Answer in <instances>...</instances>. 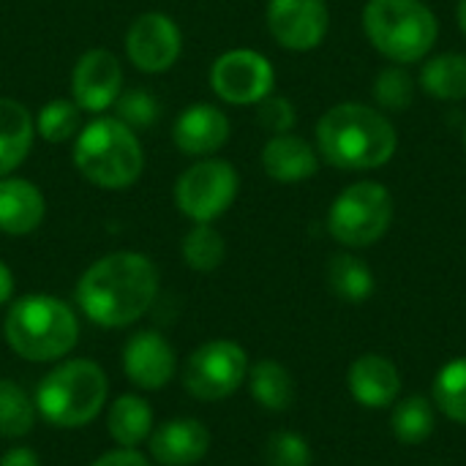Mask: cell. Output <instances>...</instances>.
<instances>
[{
	"instance_id": "cell-30",
	"label": "cell",
	"mask_w": 466,
	"mask_h": 466,
	"mask_svg": "<svg viewBox=\"0 0 466 466\" xmlns=\"http://www.w3.org/2000/svg\"><path fill=\"white\" fill-rule=\"evenodd\" d=\"M374 101L380 109L404 112L415 101V79L404 66H388L374 79Z\"/></svg>"
},
{
	"instance_id": "cell-7",
	"label": "cell",
	"mask_w": 466,
	"mask_h": 466,
	"mask_svg": "<svg viewBox=\"0 0 466 466\" xmlns=\"http://www.w3.org/2000/svg\"><path fill=\"white\" fill-rule=\"evenodd\" d=\"M393 221V197L377 180H360L344 188L328 213L330 235L347 248H366L385 238Z\"/></svg>"
},
{
	"instance_id": "cell-4",
	"label": "cell",
	"mask_w": 466,
	"mask_h": 466,
	"mask_svg": "<svg viewBox=\"0 0 466 466\" xmlns=\"http://www.w3.org/2000/svg\"><path fill=\"white\" fill-rule=\"evenodd\" d=\"M8 347L30 360L46 363L68 355L79 339V322L71 306L52 295H27L16 300L3 325Z\"/></svg>"
},
{
	"instance_id": "cell-27",
	"label": "cell",
	"mask_w": 466,
	"mask_h": 466,
	"mask_svg": "<svg viewBox=\"0 0 466 466\" xmlns=\"http://www.w3.org/2000/svg\"><path fill=\"white\" fill-rule=\"evenodd\" d=\"M227 257V243L213 224H194L183 238V259L197 273H213Z\"/></svg>"
},
{
	"instance_id": "cell-22",
	"label": "cell",
	"mask_w": 466,
	"mask_h": 466,
	"mask_svg": "<svg viewBox=\"0 0 466 466\" xmlns=\"http://www.w3.org/2000/svg\"><path fill=\"white\" fill-rule=\"evenodd\" d=\"M420 87L440 101H464L466 98V55L445 52L420 68Z\"/></svg>"
},
{
	"instance_id": "cell-8",
	"label": "cell",
	"mask_w": 466,
	"mask_h": 466,
	"mask_svg": "<svg viewBox=\"0 0 466 466\" xmlns=\"http://www.w3.org/2000/svg\"><path fill=\"white\" fill-rule=\"evenodd\" d=\"M240 177L224 158H202L188 167L175 183V202L194 224H213L238 197Z\"/></svg>"
},
{
	"instance_id": "cell-17",
	"label": "cell",
	"mask_w": 466,
	"mask_h": 466,
	"mask_svg": "<svg viewBox=\"0 0 466 466\" xmlns=\"http://www.w3.org/2000/svg\"><path fill=\"white\" fill-rule=\"evenodd\" d=\"M46 202L38 186L25 177H0V232L3 235H30L44 224Z\"/></svg>"
},
{
	"instance_id": "cell-15",
	"label": "cell",
	"mask_w": 466,
	"mask_h": 466,
	"mask_svg": "<svg viewBox=\"0 0 466 466\" xmlns=\"http://www.w3.org/2000/svg\"><path fill=\"white\" fill-rule=\"evenodd\" d=\"M123 371L137 388L161 390L175 377V350L161 333H137L123 347Z\"/></svg>"
},
{
	"instance_id": "cell-21",
	"label": "cell",
	"mask_w": 466,
	"mask_h": 466,
	"mask_svg": "<svg viewBox=\"0 0 466 466\" xmlns=\"http://www.w3.org/2000/svg\"><path fill=\"white\" fill-rule=\"evenodd\" d=\"M106 431L120 448H137L153 434V410L139 396H120L106 415Z\"/></svg>"
},
{
	"instance_id": "cell-37",
	"label": "cell",
	"mask_w": 466,
	"mask_h": 466,
	"mask_svg": "<svg viewBox=\"0 0 466 466\" xmlns=\"http://www.w3.org/2000/svg\"><path fill=\"white\" fill-rule=\"evenodd\" d=\"M456 16H459V27L466 35V0H459V8H456Z\"/></svg>"
},
{
	"instance_id": "cell-36",
	"label": "cell",
	"mask_w": 466,
	"mask_h": 466,
	"mask_svg": "<svg viewBox=\"0 0 466 466\" xmlns=\"http://www.w3.org/2000/svg\"><path fill=\"white\" fill-rule=\"evenodd\" d=\"M11 295H14V273H11V268L0 259V306L8 303Z\"/></svg>"
},
{
	"instance_id": "cell-16",
	"label": "cell",
	"mask_w": 466,
	"mask_h": 466,
	"mask_svg": "<svg viewBox=\"0 0 466 466\" xmlns=\"http://www.w3.org/2000/svg\"><path fill=\"white\" fill-rule=\"evenodd\" d=\"M210 451V431L194 418L167 420L150 434V456L161 466H194Z\"/></svg>"
},
{
	"instance_id": "cell-38",
	"label": "cell",
	"mask_w": 466,
	"mask_h": 466,
	"mask_svg": "<svg viewBox=\"0 0 466 466\" xmlns=\"http://www.w3.org/2000/svg\"><path fill=\"white\" fill-rule=\"evenodd\" d=\"M464 150H466V128H464Z\"/></svg>"
},
{
	"instance_id": "cell-10",
	"label": "cell",
	"mask_w": 466,
	"mask_h": 466,
	"mask_svg": "<svg viewBox=\"0 0 466 466\" xmlns=\"http://www.w3.org/2000/svg\"><path fill=\"white\" fill-rule=\"evenodd\" d=\"M273 85L276 71L270 60L254 49H229L210 68V87L227 104H259L273 93Z\"/></svg>"
},
{
	"instance_id": "cell-13",
	"label": "cell",
	"mask_w": 466,
	"mask_h": 466,
	"mask_svg": "<svg viewBox=\"0 0 466 466\" xmlns=\"http://www.w3.org/2000/svg\"><path fill=\"white\" fill-rule=\"evenodd\" d=\"M123 93V66L109 49H87L71 74V96L82 112L101 115Z\"/></svg>"
},
{
	"instance_id": "cell-28",
	"label": "cell",
	"mask_w": 466,
	"mask_h": 466,
	"mask_svg": "<svg viewBox=\"0 0 466 466\" xmlns=\"http://www.w3.org/2000/svg\"><path fill=\"white\" fill-rule=\"evenodd\" d=\"M393 434L404 445H420L434 431V410L423 396H410L393 410Z\"/></svg>"
},
{
	"instance_id": "cell-33",
	"label": "cell",
	"mask_w": 466,
	"mask_h": 466,
	"mask_svg": "<svg viewBox=\"0 0 466 466\" xmlns=\"http://www.w3.org/2000/svg\"><path fill=\"white\" fill-rule=\"evenodd\" d=\"M257 117H259V126H262L265 131H270V137H276V134H289V131L295 128V120H298L292 101L284 98V96H273V93H270L268 98L259 101Z\"/></svg>"
},
{
	"instance_id": "cell-24",
	"label": "cell",
	"mask_w": 466,
	"mask_h": 466,
	"mask_svg": "<svg viewBox=\"0 0 466 466\" xmlns=\"http://www.w3.org/2000/svg\"><path fill=\"white\" fill-rule=\"evenodd\" d=\"M251 393L257 404L270 412H284L295 401V382L289 371L276 360H259L251 369Z\"/></svg>"
},
{
	"instance_id": "cell-25",
	"label": "cell",
	"mask_w": 466,
	"mask_h": 466,
	"mask_svg": "<svg viewBox=\"0 0 466 466\" xmlns=\"http://www.w3.org/2000/svg\"><path fill=\"white\" fill-rule=\"evenodd\" d=\"M35 134L52 145H63L76 139L82 131V109L74 98H52L41 106V112L33 117Z\"/></svg>"
},
{
	"instance_id": "cell-5",
	"label": "cell",
	"mask_w": 466,
	"mask_h": 466,
	"mask_svg": "<svg viewBox=\"0 0 466 466\" xmlns=\"http://www.w3.org/2000/svg\"><path fill=\"white\" fill-rule=\"evenodd\" d=\"M363 30L371 46L396 66L420 63L440 38L437 14L423 0H369Z\"/></svg>"
},
{
	"instance_id": "cell-2",
	"label": "cell",
	"mask_w": 466,
	"mask_h": 466,
	"mask_svg": "<svg viewBox=\"0 0 466 466\" xmlns=\"http://www.w3.org/2000/svg\"><path fill=\"white\" fill-rule=\"evenodd\" d=\"M317 147L322 158L336 169L369 172L393 158L399 134L382 109L344 101L319 117Z\"/></svg>"
},
{
	"instance_id": "cell-23",
	"label": "cell",
	"mask_w": 466,
	"mask_h": 466,
	"mask_svg": "<svg viewBox=\"0 0 466 466\" xmlns=\"http://www.w3.org/2000/svg\"><path fill=\"white\" fill-rule=\"evenodd\" d=\"M328 284L336 298L347 303H363L374 292V276L369 265L355 254H336L328 265Z\"/></svg>"
},
{
	"instance_id": "cell-1",
	"label": "cell",
	"mask_w": 466,
	"mask_h": 466,
	"mask_svg": "<svg viewBox=\"0 0 466 466\" xmlns=\"http://www.w3.org/2000/svg\"><path fill=\"white\" fill-rule=\"evenodd\" d=\"M158 295L156 265L137 251H115L93 262L79 284L76 303L101 328H126L147 314Z\"/></svg>"
},
{
	"instance_id": "cell-11",
	"label": "cell",
	"mask_w": 466,
	"mask_h": 466,
	"mask_svg": "<svg viewBox=\"0 0 466 466\" xmlns=\"http://www.w3.org/2000/svg\"><path fill=\"white\" fill-rule=\"evenodd\" d=\"M183 52V33L177 22L161 11L139 14L126 33V55L145 74L169 71Z\"/></svg>"
},
{
	"instance_id": "cell-26",
	"label": "cell",
	"mask_w": 466,
	"mask_h": 466,
	"mask_svg": "<svg viewBox=\"0 0 466 466\" xmlns=\"http://www.w3.org/2000/svg\"><path fill=\"white\" fill-rule=\"evenodd\" d=\"M35 401L14 382L0 377V437L16 440L35 426Z\"/></svg>"
},
{
	"instance_id": "cell-31",
	"label": "cell",
	"mask_w": 466,
	"mask_h": 466,
	"mask_svg": "<svg viewBox=\"0 0 466 466\" xmlns=\"http://www.w3.org/2000/svg\"><path fill=\"white\" fill-rule=\"evenodd\" d=\"M115 112H117L115 117L123 120L126 126H131V128H147V126L158 123V117H161V101L153 93H147L142 87H134V90H126V93L117 96Z\"/></svg>"
},
{
	"instance_id": "cell-29",
	"label": "cell",
	"mask_w": 466,
	"mask_h": 466,
	"mask_svg": "<svg viewBox=\"0 0 466 466\" xmlns=\"http://www.w3.org/2000/svg\"><path fill=\"white\" fill-rule=\"evenodd\" d=\"M437 407L456 423L466 426V358L448 363L434 380Z\"/></svg>"
},
{
	"instance_id": "cell-19",
	"label": "cell",
	"mask_w": 466,
	"mask_h": 466,
	"mask_svg": "<svg viewBox=\"0 0 466 466\" xmlns=\"http://www.w3.org/2000/svg\"><path fill=\"white\" fill-rule=\"evenodd\" d=\"M317 167V150L298 134H276L262 147V169L276 183H303Z\"/></svg>"
},
{
	"instance_id": "cell-32",
	"label": "cell",
	"mask_w": 466,
	"mask_h": 466,
	"mask_svg": "<svg viewBox=\"0 0 466 466\" xmlns=\"http://www.w3.org/2000/svg\"><path fill=\"white\" fill-rule=\"evenodd\" d=\"M268 464L270 466H309L311 464V451H309V442L298 434H289V431H281V434H273L270 442H268Z\"/></svg>"
},
{
	"instance_id": "cell-9",
	"label": "cell",
	"mask_w": 466,
	"mask_h": 466,
	"mask_svg": "<svg viewBox=\"0 0 466 466\" xmlns=\"http://www.w3.org/2000/svg\"><path fill=\"white\" fill-rule=\"evenodd\" d=\"M248 374V355L240 344L216 339L191 352L183 369L186 390L199 401H221L232 396Z\"/></svg>"
},
{
	"instance_id": "cell-35",
	"label": "cell",
	"mask_w": 466,
	"mask_h": 466,
	"mask_svg": "<svg viewBox=\"0 0 466 466\" xmlns=\"http://www.w3.org/2000/svg\"><path fill=\"white\" fill-rule=\"evenodd\" d=\"M0 466H41L38 456L27 448H11L3 459H0Z\"/></svg>"
},
{
	"instance_id": "cell-34",
	"label": "cell",
	"mask_w": 466,
	"mask_h": 466,
	"mask_svg": "<svg viewBox=\"0 0 466 466\" xmlns=\"http://www.w3.org/2000/svg\"><path fill=\"white\" fill-rule=\"evenodd\" d=\"M93 466H150V461L142 453H137L134 448H120V451L101 456Z\"/></svg>"
},
{
	"instance_id": "cell-18",
	"label": "cell",
	"mask_w": 466,
	"mask_h": 466,
	"mask_svg": "<svg viewBox=\"0 0 466 466\" xmlns=\"http://www.w3.org/2000/svg\"><path fill=\"white\" fill-rule=\"evenodd\" d=\"M350 393L369 410H385L401 393L399 369L382 355H363L350 369Z\"/></svg>"
},
{
	"instance_id": "cell-20",
	"label": "cell",
	"mask_w": 466,
	"mask_h": 466,
	"mask_svg": "<svg viewBox=\"0 0 466 466\" xmlns=\"http://www.w3.org/2000/svg\"><path fill=\"white\" fill-rule=\"evenodd\" d=\"M35 137L33 115L14 98H0V177L25 164Z\"/></svg>"
},
{
	"instance_id": "cell-3",
	"label": "cell",
	"mask_w": 466,
	"mask_h": 466,
	"mask_svg": "<svg viewBox=\"0 0 466 466\" xmlns=\"http://www.w3.org/2000/svg\"><path fill=\"white\" fill-rule=\"evenodd\" d=\"M74 164L93 186L120 191L139 180L145 153L131 126L117 117H96L74 139Z\"/></svg>"
},
{
	"instance_id": "cell-14",
	"label": "cell",
	"mask_w": 466,
	"mask_h": 466,
	"mask_svg": "<svg viewBox=\"0 0 466 466\" xmlns=\"http://www.w3.org/2000/svg\"><path fill=\"white\" fill-rule=\"evenodd\" d=\"M232 134L229 117L216 104H191L186 106L172 128V142L180 153L194 158H208L218 153Z\"/></svg>"
},
{
	"instance_id": "cell-6",
	"label": "cell",
	"mask_w": 466,
	"mask_h": 466,
	"mask_svg": "<svg viewBox=\"0 0 466 466\" xmlns=\"http://www.w3.org/2000/svg\"><path fill=\"white\" fill-rule=\"evenodd\" d=\"M106 393L109 382L98 363L66 360L38 382L35 410L55 429H79L101 412Z\"/></svg>"
},
{
	"instance_id": "cell-12",
	"label": "cell",
	"mask_w": 466,
	"mask_h": 466,
	"mask_svg": "<svg viewBox=\"0 0 466 466\" xmlns=\"http://www.w3.org/2000/svg\"><path fill=\"white\" fill-rule=\"evenodd\" d=\"M330 25V11L325 0H270L268 3V30L289 52L317 49Z\"/></svg>"
}]
</instances>
